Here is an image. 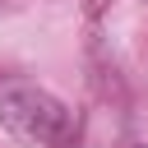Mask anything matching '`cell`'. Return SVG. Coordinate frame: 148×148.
Segmentation results:
<instances>
[{
	"label": "cell",
	"instance_id": "1",
	"mask_svg": "<svg viewBox=\"0 0 148 148\" xmlns=\"http://www.w3.org/2000/svg\"><path fill=\"white\" fill-rule=\"evenodd\" d=\"M0 125L32 148H74L79 139L74 111L37 83H9L0 92Z\"/></svg>",
	"mask_w": 148,
	"mask_h": 148
},
{
	"label": "cell",
	"instance_id": "2",
	"mask_svg": "<svg viewBox=\"0 0 148 148\" xmlns=\"http://www.w3.org/2000/svg\"><path fill=\"white\" fill-rule=\"evenodd\" d=\"M143 148H148V143H143Z\"/></svg>",
	"mask_w": 148,
	"mask_h": 148
}]
</instances>
